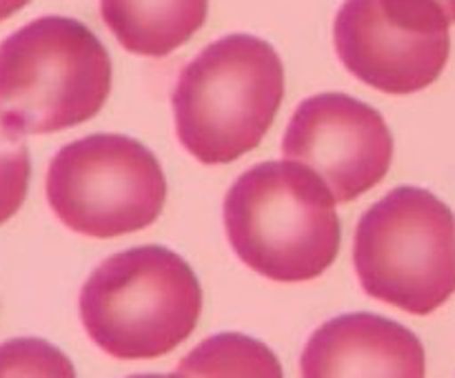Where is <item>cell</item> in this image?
Listing matches in <instances>:
<instances>
[{"mask_svg": "<svg viewBox=\"0 0 455 378\" xmlns=\"http://www.w3.org/2000/svg\"><path fill=\"white\" fill-rule=\"evenodd\" d=\"M336 198L323 178L291 160L247 169L225 198V229L240 261L278 283L318 278L342 243Z\"/></svg>", "mask_w": 455, "mask_h": 378, "instance_id": "cell-1", "label": "cell"}, {"mask_svg": "<svg viewBox=\"0 0 455 378\" xmlns=\"http://www.w3.org/2000/svg\"><path fill=\"white\" fill-rule=\"evenodd\" d=\"M284 96V67L267 40L231 34L207 44L178 76L172 105L180 145L204 165H227L260 145Z\"/></svg>", "mask_w": 455, "mask_h": 378, "instance_id": "cell-2", "label": "cell"}, {"mask_svg": "<svg viewBox=\"0 0 455 378\" xmlns=\"http://www.w3.org/2000/svg\"><path fill=\"white\" fill-rule=\"evenodd\" d=\"M203 287L189 262L160 245L124 249L92 271L80 292L89 338L114 358H158L194 334Z\"/></svg>", "mask_w": 455, "mask_h": 378, "instance_id": "cell-3", "label": "cell"}, {"mask_svg": "<svg viewBox=\"0 0 455 378\" xmlns=\"http://www.w3.org/2000/svg\"><path fill=\"white\" fill-rule=\"evenodd\" d=\"M111 58L76 18L43 16L0 43V118L22 133L92 120L111 92Z\"/></svg>", "mask_w": 455, "mask_h": 378, "instance_id": "cell-4", "label": "cell"}, {"mask_svg": "<svg viewBox=\"0 0 455 378\" xmlns=\"http://www.w3.org/2000/svg\"><path fill=\"white\" fill-rule=\"evenodd\" d=\"M354 267L371 298L427 316L455 294V216L420 187H395L355 227Z\"/></svg>", "mask_w": 455, "mask_h": 378, "instance_id": "cell-5", "label": "cell"}, {"mask_svg": "<svg viewBox=\"0 0 455 378\" xmlns=\"http://www.w3.org/2000/svg\"><path fill=\"white\" fill-rule=\"evenodd\" d=\"M47 200L62 225L76 234L116 238L158 221L167 200V178L140 141L93 133L53 156Z\"/></svg>", "mask_w": 455, "mask_h": 378, "instance_id": "cell-6", "label": "cell"}, {"mask_svg": "<svg viewBox=\"0 0 455 378\" xmlns=\"http://www.w3.org/2000/svg\"><path fill=\"white\" fill-rule=\"evenodd\" d=\"M435 0H345L333 22L342 65L378 92L407 96L440 78L451 52Z\"/></svg>", "mask_w": 455, "mask_h": 378, "instance_id": "cell-7", "label": "cell"}, {"mask_svg": "<svg viewBox=\"0 0 455 378\" xmlns=\"http://www.w3.org/2000/svg\"><path fill=\"white\" fill-rule=\"evenodd\" d=\"M283 154L314 169L336 203H351L387 176L394 136L380 111L367 102L347 93H318L293 111Z\"/></svg>", "mask_w": 455, "mask_h": 378, "instance_id": "cell-8", "label": "cell"}, {"mask_svg": "<svg viewBox=\"0 0 455 378\" xmlns=\"http://www.w3.org/2000/svg\"><path fill=\"white\" fill-rule=\"evenodd\" d=\"M302 378H427L420 338L385 316L355 311L320 325L300 356Z\"/></svg>", "mask_w": 455, "mask_h": 378, "instance_id": "cell-9", "label": "cell"}, {"mask_svg": "<svg viewBox=\"0 0 455 378\" xmlns=\"http://www.w3.org/2000/svg\"><path fill=\"white\" fill-rule=\"evenodd\" d=\"M209 0H100V16L127 52L163 58L207 18Z\"/></svg>", "mask_w": 455, "mask_h": 378, "instance_id": "cell-10", "label": "cell"}, {"mask_svg": "<svg viewBox=\"0 0 455 378\" xmlns=\"http://www.w3.org/2000/svg\"><path fill=\"white\" fill-rule=\"evenodd\" d=\"M178 372L189 378H284L278 356L238 332L204 338L180 360Z\"/></svg>", "mask_w": 455, "mask_h": 378, "instance_id": "cell-11", "label": "cell"}, {"mask_svg": "<svg viewBox=\"0 0 455 378\" xmlns=\"http://www.w3.org/2000/svg\"><path fill=\"white\" fill-rule=\"evenodd\" d=\"M0 378H78L65 351L43 338H12L0 345Z\"/></svg>", "mask_w": 455, "mask_h": 378, "instance_id": "cell-12", "label": "cell"}, {"mask_svg": "<svg viewBox=\"0 0 455 378\" xmlns=\"http://www.w3.org/2000/svg\"><path fill=\"white\" fill-rule=\"evenodd\" d=\"M22 136L0 118V225L22 207L29 189L31 160Z\"/></svg>", "mask_w": 455, "mask_h": 378, "instance_id": "cell-13", "label": "cell"}, {"mask_svg": "<svg viewBox=\"0 0 455 378\" xmlns=\"http://www.w3.org/2000/svg\"><path fill=\"white\" fill-rule=\"evenodd\" d=\"M25 4H29V0H0V22L7 20L16 12H20Z\"/></svg>", "mask_w": 455, "mask_h": 378, "instance_id": "cell-14", "label": "cell"}, {"mask_svg": "<svg viewBox=\"0 0 455 378\" xmlns=\"http://www.w3.org/2000/svg\"><path fill=\"white\" fill-rule=\"evenodd\" d=\"M435 3L443 7L444 16L449 18V22H455V0H435Z\"/></svg>", "mask_w": 455, "mask_h": 378, "instance_id": "cell-15", "label": "cell"}, {"mask_svg": "<svg viewBox=\"0 0 455 378\" xmlns=\"http://www.w3.org/2000/svg\"><path fill=\"white\" fill-rule=\"evenodd\" d=\"M129 378H189V376L176 372V374H136V376H129Z\"/></svg>", "mask_w": 455, "mask_h": 378, "instance_id": "cell-16", "label": "cell"}]
</instances>
